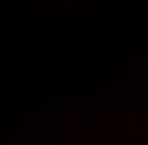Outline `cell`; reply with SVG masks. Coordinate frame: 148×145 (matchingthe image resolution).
Masks as SVG:
<instances>
[{"label":"cell","mask_w":148,"mask_h":145,"mask_svg":"<svg viewBox=\"0 0 148 145\" xmlns=\"http://www.w3.org/2000/svg\"><path fill=\"white\" fill-rule=\"evenodd\" d=\"M53 132L60 134V119H58V117H56V121H53Z\"/></svg>","instance_id":"6da1fadb"}]
</instances>
